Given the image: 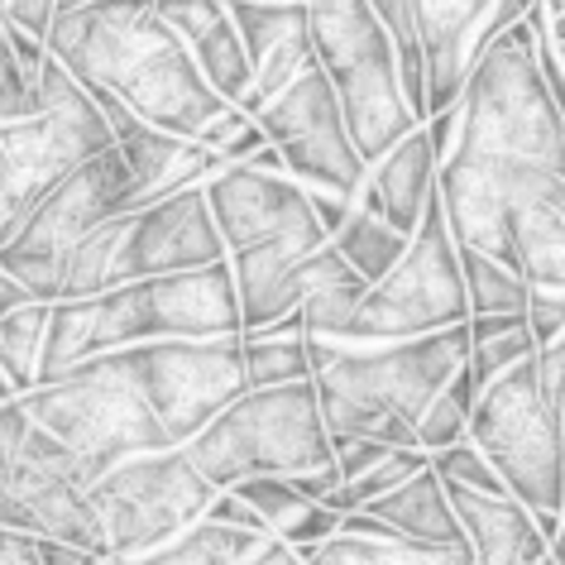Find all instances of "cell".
I'll return each instance as SVG.
<instances>
[{
	"label": "cell",
	"instance_id": "7a4b0ae2",
	"mask_svg": "<svg viewBox=\"0 0 565 565\" xmlns=\"http://www.w3.org/2000/svg\"><path fill=\"white\" fill-rule=\"evenodd\" d=\"M321 422L331 436L417 446V417L470 360V331L446 327L407 341H317L307 335Z\"/></svg>",
	"mask_w": 565,
	"mask_h": 565
},
{
	"label": "cell",
	"instance_id": "5bb4252c",
	"mask_svg": "<svg viewBox=\"0 0 565 565\" xmlns=\"http://www.w3.org/2000/svg\"><path fill=\"white\" fill-rule=\"evenodd\" d=\"M125 192H130V168H125L120 145L92 153L24 216V225L10 235V245H0V264L39 302H58V268L67 249L82 245L102 221L120 216Z\"/></svg>",
	"mask_w": 565,
	"mask_h": 565
},
{
	"label": "cell",
	"instance_id": "8fae6325",
	"mask_svg": "<svg viewBox=\"0 0 565 565\" xmlns=\"http://www.w3.org/2000/svg\"><path fill=\"white\" fill-rule=\"evenodd\" d=\"M0 527L58 536L110 556L102 513L92 508L73 450L24 413L20 393L0 403Z\"/></svg>",
	"mask_w": 565,
	"mask_h": 565
},
{
	"label": "cell",
	"instance_id": "5b68a950",
	"mask_svg": "<svg viewBox=\"0 0 565 565\" xmlns=\"http://www.w3.org/2000/svg\"><path fill=\"white\" fill-rule=\"evenodd\" d=\"M182 450L216 489H231L254 475L298 479L335 465L312 379L239 393L192 441H182Z\"/></svg>",
	"mask_w": 565,
	"mask_h": 565
},
{
	"label": "cell",
	"instance_id": "c3c4849f",
	"mask_svg": "<svg viewBox=\"0 0 565 565\" xmlns=\"http://www.w3.org/2000/svg\"><path fill=\"white\" fill-rule=\"evenodd\" d=\"M249 565H307V556L292 542H282V536H268V542L249 556Z\"/></svg>",
	"mask_w": 565,
	"mask_h": 565
},
{
	"label": "cell",
	"instance_id": "816d5d0a",
	"mask_svg": "<svg viewBox=\"0 0 565 565\" xmlns=\"http://www.w3.org/2000/svg\"><path fill=\"white\" fill-rule=\"evenodd\" d=\"M542 10H546L551 20H561L565 15V0H542Z\"/></svg>",
	"mask_w": 565,
	"mask_h": 565
},
{
	"label": "cell",
	"instance_id": "74e56055",
	"mask_svg": "<svg viewBox=\"0 0 565 565\" xmlns=\"http://www.w3.org/2000/svg\"><path fill=\"white\" fill-rule=\"evenodd\" d=\"M527 327L532 341L546 345L565 331V288H532L527 292Z\"/></svg>",
	"mask_w": 565,
	"mask_h": 565
},
{
	"label": "cell",
	"instance_id": "ac0fdd59",
	"mask_svg": "<svg viewBox=\"0 0 565 565\" xmlns=\"http://www.w3.org/2000/svg\"><path fill=\"white\" fill-rule=\"evenodd\" d=\"M206 202L225 239V254L239 245H254L264 235H278V231L321 225L312 202H307V188L292 173H282V168L225 163L206 178Z\"/></svg>",
	"mask_w": 565,
	"mask_h": 565
},
{
	"label": "cell",
	"instance_id": "44dd1931",
	"mask_svg": "<svg viewBox=\"0 0 565 565\" xmlns=\"http://www.w3.org/2000/svg\"><path fill=\"white\" fill-rule=\"evenodd\" d=\"M153 10L173 24L178 39L192 49L202 77L221 102L239 106L254 87L249 53L239 44V30L231 20V0H153Z\"/></svg>",
	"mask_w": 565,
	"mask_h": 565
},
{
	"label": "cell",
	"instance_id": "681fc988",
	"mask_svg": "<svg viewBox=\"0 0 565 565\" xmlns=\"http://www.w3.org/2000/svg\"><path fill=\"white\" fill-rule=\"evenodd\" d=\"M24 302H39V298H34L30 288H24V282H20L15 274H10L6 264H0V317L15 312V307H24Z\"/></svg>",
	"mask_w": 565,
	"mask_h": 565
},
{
	"label": "cell",
	"instance_id": "d590c367",
	"mask_svg": "<svg viewBox=\"0 0 565 565\" xmlns=\"http://www.w3.org/2000/svg\"><path fill=\"white\" fill-rule=\"evenodd\" d=\"M39 102H34V82L24 77V67L10 49L6 30H0V120H20V116H34Z\"/></svg>",
	"mask_w": 565,
	"mask_h": 565
},
{
	"label": "cell",
	"instance_id": "ab89813d",
	"mask_svg": "<svg viewBox=\"0 0 565 565\" xmlns=\"http://www.w3.org/2000/svg\"><path fill=\"white\" fill-rule=\"evenodd\" d=\"M53 15H58V0H6V24H15V30L34 34L49 44V30H53Z\"/></svg>",
	"mask_w": 565,
	"mask_h": 565
},
{
	"label": "cell",
	"instance_id": "7dc6e473",
	"mask_svg": "<svg viewBox=\"0 0 565 565\" xmlns=\"http://www.w3.org/2000/svg\"><path fill=\"white\" fill-rule=\"evenodd\" d=\"M245 120H249V116H245V110H239V106H225V110H221V116H216V120H211V125H206V130H202V135H196V139H202V145H206V149H221V145H225V139H231V135H235V130H239V125H245Z\"/></svg>",
	"mask_w": 565,
	"mask_h": 565
},
{
	"label": "cell",
	"instance_id": "9a60e30c",
	"mask_svg": "<svg viewBox=\"0 0 565 565\" xmlns=\"http://www.w3.org/2000/svg\"><path fill=\"white\" fill-rule=\"evenodd\" d=\"M125 370L149 398L168 441L182 446L206 427L221 407L249 393L245 379V335H173V341H145L120 350Z\"/></svg>",
	"mask_w": 565,
	"mask_h": 565
},
{
	"label": "cell",
	"instance_id": "7c38bea8",
	"mask_svg": "<svg viewBox=\"0 0 565 565\" xmlns=\"http://www.w3.org/2000/svg\"><path fill=\"white\" fill-rule=\"evenodd\" d=\"M470 321V298H465L460 249L450 235L441 196L427 202V216L407 239L403 259L374 278L355 302V317L345 327V341H407Z\"/></svg>",
	"mask_w": 565,
	"mask_h": 565
},
{
	"label": "cell",
	"instance_id": "6f0895ef",
	"mask_svg": "<svg viewBox=\"0 0 565 565\" xmlns=\"http://www.w3.org/2000/svg\"><path fill=\"white\" fill-rule=\"evenodd\" d=\"M0 15H6V0H0Z\"/></svg>",
	"mask_w": 565,
	"mask_h": 565
},
{
	"label": "cell",
	"instance_id": "f35d334b",
	"mask_svg": "<svg viewBox=\"0 0 565 565\" xmlns=\"http://www.w3.org/2000/svg\"><path fill=\"white\" fill-rule=\"evenodd\" d=\"M536 379H542V393H546V398L565 413V331L556 335V341L536 345Z\"/></svg>",
	"mask_w": 565,
	"mask_h": 565
},
{
	"label": "cell",
	"instance_id": "484cf974",
	"mask_svg": "<svg viewBox=\"0 0 565 565\" xmlns=\"http://www.w3.org/2000/svg\"><path fill=\"white\" fill-rule=\"evenodd\" d=\"M470 331V379L475 388H484L489 379H499L503 370H513L518 360H527L536 341H532V327L522 312H493V317H470L465 321Z\"/></svg>",
	"mask_w": 565,
	"mask_h": 565
},
{
	"label": "cell",
	"instance_id": "4316f807",
	"mask_svg": "<svg viewBox=\"0 0 565 565\" xmlns=\"http://www.w3.org/2000/svg\"><path fill=\"white\" fill-rule=\"evenodd\" d=\"M407 239H413V235L393 231L384 216H374L364 202H355V206H350V216L341 221V231L331 235V245L345 254V264L355 268L364 282H374V278H384L388 268L403 259Z\"/></svg>",
	"mask_w": 565,
	"mask_h": 565
},
{
	"label": "cell",
	"instance_id": "b9f144b4",
	"mask_svg": "<svg viewBox=\"0 0 565 565\" xmlns=\"http://www.w3.org/2000/svg\"><path fill=\"white\" fill-rule=\"evenodd\" d=\"M422 130H427V145L436 153V163H446L450 149H456V139H460V102L446 106V110H431V116L422 120Z\"/></svg>",
	"mask_w": 565,
	"mask_h": 565
},
{
	"label": "cell",
	"instance_id": "60d3db41",
	"mask_svg": "<svg viewBox=\"0 0 565 565\" xmlns=\"http://www.w3.org/2000/svg\"><path fill=\"white\" fill-rule=\"evenodd\" d=\"M335 527H341V513H335V508H327V503H307V513L292 522L282 542H292V546H312V542H321V536H331Z\"/></svg>",
	"mask_w": 565,
	"mask_h": 565
},
{
	"label": "cell",
	"instance_id": "f546056e",
	"mask_svg": "<svg viewBox=\"0 0 565 565\" xmlns=\"http://www.w3.org/2000/svg\"><path fill=\"white\" fill-rule=\"evenodd\" d=\"M239 335H245V379H249V388H274V384L312 379L307 335H268V331H239Z\"/></svg>",
	"mask_w": 565,
	"mask_h": 565
},
{
	"label": "cell",
	"instance_id": "e0dca14e",
	"mask_svg": "<svg viewBox=\"0 0 565 565\" xmlns=\"http://www.w3.org/2000/svg\"><path fill=\"white\" fill-rule=\"evenodd\" d=\"M225 259V239L216 231L206 202V182H192L182 192H168L149 206L120 211L110 221V264L106 288L130 278L182 274V268H206Z\"/></svg>",
	"mask_w": 565,
	"mask_h": 565
},
{
	"label": "cell",
	"instance_id": "3957f363",
	"mask_svg": "<svg viewBox=\"0 0 565 565\" xmlns=\"http://www.w3.org/2000/svg\"><path fill=\"white\" fill-rule=\"evenodd\" d=\"M239 331V298L231 264L182 268V274L130 278L92 298H63L49 312V335L39 350L34 384L67 374L73 364L102 355V350H125L145 341H202V335H235Z\"/></svg>",
	"mask_w": 565,
	"mask_h": 565
},
{
	"label": "cell",
	"instance_id": "4fadbf2b",
	"mask_svg": "<svg viewBox=\"0 0 565 565\" xmlns=\"http://www.w3.org/2000/svg\"><path fill=\"white\" fill-rule=\"evenodd\" d=\"M87 493L92 508L102 513L106 551L116 561H130L192 527L206 513V503L216 499V484L188 460L182 446H163L120 460Z\"/></svg>",
	"mask_w": 565,
	"mask_h": 565
},
{
	"label": "cell",
	"instance_id": "d6a6232c",
	"mask_svg": "<svg viewBox=\"0 0 565 565\" xmlns=\"http://www.w3.org/2000/svg\"><path fill=\"white\" fill-rule=\"evenodd\" d=\"M370 282H331V288L307 292L298 307L302 335H317V341H345V327L355 317V302L364 298Z\"/></svg>",
	"mask_w": 565,
	"mask_h": 565
},
{
	"label": "cell",
	"instance_id": "11a10c76",
	"mask_svg": "<svg viewBox=\"0 0 565 565\" xmlns=\"http://www.w3.org/2000/svg\"><path fill=\"white\" fill-rule=\"evenodd\" d=\"M551 39H565V15H561V20H551Z\"/></svg>",
	"mask_w": 565,
	"mask_h": 565
},
{
	"label": "cell",
	"instance_id": "52a82bcc",
	"mask_svg": "<svg viewBox=\"0 0 565 565\" xmlns=\"http://www.w3.org/2000/svg\"><path fill=\"white\" fill-rule=\"evenodd\" d=\"M302 6L317 67L341 96L350 139L364 163H379L407 130L422 125L403 96L398 49L370 0H302Z\"/></svg>",
	"mask_w": 565,
	"mask_h": 565
},
{
	"label": "cell",
	"instance_id": "cb8c5ba5",
	"mask_svg": "<svg viewBox=\"0 0 565 565\" xmlns=\"http://www.w3.org/2000/svg\"><path fill=\"white\" fill-rule=\"evenodd\" d=\"M364 508H370L374 518H384L388 527H398L403 536H417V542H446V546L465 542V527L446 499L441 475L431 470V460L422 465L417 475H407L398 489L379 493V499L364 503Z\"/></svg>",
	"mask_w": 565,
	"mask_h": 565
},
{
	"label": "cell",
	"instance_id": "ffe728a7",
	"mask_svg": "<svg viewBox=\"0 0 565 565\" xmlns=\"http://www.w3.org/2000/svg\"><path fill=\"white\" fill-rule=\"evenodd\" d=\"M116 145L125 153V168H130V192H125V211L149 206L168 192H182L192 182H206L216 168H225V159L216 149H206L202 139L159 130V125L130 120L116 135Z\"/></svg>",
	"mask_w": 565,
	"mask_h": 565
},
{
	"label": "cell",
	"instance_id": "1f68e13d",
	"mask_svg": "<svg viewBox=\"0 0 565 565\" xmlns=\"http://www.w3.org/2000/svg\"><path fill=\"white\" fill-rule=\"evenodd\" d=\"M231 493H239V499H245L254 513L264 518V527L274 536H288V527L307 513V503H312V499H302L298 484H292V479H282V475L239 479V484H231Z\"/></svg>",
	"mask_w": 565,
	"mask_h": 565
},
{
	"label": "cell",
	"instance_id": "e575fe53",
	"mask_svg": "<svg viewBox=\"0 0 565 565\" xmlns=\"http://www.w3.org/2000/svg\"><path fill=\"white\" fill-rule=\"evenodd\" d=\"M465 427H470V403L456 398V393H450V384H446V388L427 403V413L417 417V446L427 450V456H436V450L465 441V436H470Z\"/></svg>",
	"mask_w": 565,
	"mask_h": 565
},
{
	"label": "cell",
	"instance_id": "f1b7e54d",
	"mask_svg": "<svg viewBox=\"0 0 565 565\" xmlns=\"http://www.w3.org/2000/svg\"><path fill=\"white\" fill-rule=\"evenodd\" d=\"M49 312L53 302H24L0 317V370L15 384V393L34 388L39 350H44V335H49Z\"/></svg>",
	"mask_w": 565,
	"mask_h": 565
},
{
	"label": "cell",
	"instance_id": "91938a15",
	"mask_svg": "<svg viewBox=\"0 0 565 565\" xmlns=\"http://www.w3.org/2000/svg\"><path fill=\"white\" fill-rule=\"evenodd\" d=\"M561 116H565V110H561Z\"/></svg>",
	"mask_w": 565,
	"mask_h": 565
},
{
	"label": "cell",
	"instance_id": "f6af8a7d",
	"mask_svg": "<svg viewBox=\"0 0 565 565\" xmlns=\"http://www.w3.org/2000/svg\"><path fill=\"white\" fill-rule=\"evenodd\" d=\"M39 561L44 565H102L106 556H96L87 546H73V542H58V536H39Z\"/></svg>",
	"mask_w": 565,
	"mask_h": 565
},
{
	"label": "cell",
	"instance_id": "ba28073f",
	"mask_svg": "<svg viewBox=\"0 0 565 565\" xmlns=\"http://www.w3.org/2000/svg\"><path fill=\"white\" fill-rule=\"evenodd\" d=\"M39 110L0 120V245L24 225V216L92 153L116 145L106 116L82 92V82L49 53L34 87Z\"/></svg>",
	"mask_w": 565,
	"mask_h": 565
},
{
	"label": "cell",
	"instance_id": "9c48e42d",
	"mask_svg": "<svg viewBox=\"0 0 565 565\" xmlns=\"http://www.w3.org/2000/svg\"><path fill=\"white\" fill-rule=\"evenodd\" d=\"M398 49L403 96L417 120L460 102L470 63L536 0H370Z\"/></svg>",
	"mask_w": 565,
	"mask_h": 565
},
{
	"label": "cell",
	"instance_id": "30bf717a",
	"mask_svg": "<svg viewBox=\"0 0 565 565\" xmlns=\"http://www.w3.org/2000/svg\"><path fill=\"white\" fill-rule=\"evenodd\" d=\"M470 441L503 475L508 493L532 513H561L565 503V413L542 393L536 350L489 379L470 407Z\"/></svg>",
	"mask_w": 565,
	"mask_h": 565
},
{
	"label": "cell",
	"instance_id": "6da1fadb",
	"mask_svg": "<svg viewBox=\"0 0 565 565\" xmlns=\"http://www.w3.org/2000/svg\"><path fill=\"white\" fill-rule=\"evenodd\" d=\"M49 53L82 82L106 92L145 125L196 139L231 102L202 77L192 49L178 39L153 0H92L53 15Z\"/></svg>",
	"mask_w": 565,
	"mask_h": 565
},
{
	"label": "cell",
	"instance_id": "db71d44e",
	"mask_svg": "<svg viewBox=\"0 0 565 565\" xmlns=\"http://www.w3.org/2000/svg\"><path fill=\"white\" fill-rule=\"evenodd\" d=\"M82 6H92V0H58V15L63 10H82Z\"/></svg>",
	"mask_w": 565,
	"mask_h": 565
},
{
	"label": "cell",
	"instance_id": "9f6ffc18",
	"mask_svg": "<svg viewBox=\"0 0 565 565\" xmlns=\"http://www.w3.org/2000/svg\"><path fill=\"white\" fill-rule=\"evenodd\" d=\"M556 58H561V67H565V39H556Z\"/></svg>",
	"mask_w": 565,
	"mask_h": 565
},
{
	"label": "cell",
	"instance_id": "836d02e7",
	"mask_svg": "<svg viewBox=\"0 0 565 565\" xmlns=\"http://www.w3.org/2000/svg\"><path fill=\"white\" fill-rule=\"evenodd\" d=\"M427 460H431V470L441 475V484H465V489H479V493H508L503 475L493 470L489 456L470 441V436L456 446H446V450H436Z\"/></svg>",
	"mask_w": 565,
	"mask_h": 565
},
{
	"label": "cell",
	"instance_id": "d4e9b609",
	"mask_svg": "<svg viewBox=\"0 0 565 565\" xmlns=\"http://www.w3.org/2000/svg\"><path fill=\"white\" fill-rule=\"evenodd\" d=\"M307 565H475L470 542H417V536H370V532H341L321 536L312 546H298Z\"/></svg>",
	"mask_w": 565,
	"mask_h": 565
},
{
	"label": "cell",
	"instance_id": "4dcf8cb0",
	"mask_svg": "<svg viewBox=\"0 0 565 565\" xmlns=\"http://www.w3.org/2000/svg\"><path fill=\"white\" fill-rule=\"evenodd\" d=\"M422 465H427V450L422 446H398L388 460H379V465H370L364 475H355V479H345V484H335L327 499V508H335V513H355V508H364V503H374L379 493H388V489H398L407 475H417Z\"/></svg>",
	"mask_w": 565,
	"mask_h": 565
},
{
	"label": "cell",
	"instance_id": "d6986e66",
	"mask_svg": "<svg viewBox=\"0 0 565 565\" xmlns=\"http://www.w3.org/2000/svg\"><path fill=\"white\" fill-rule=\"evenodd\" d=\"M231 20L254 73V87L239 110L259 116L264 102H274L307 63H317L312 34H307V6L302 0H231Z\"/></svg>",
	"mask_w": 565,
	"mask_h": 565
},
{
	"label": "cell",
	"instance_id": "680465c9",
	"mask_svg": "<svg viewBox=\"0 0 565 565\" xmlns=\"http://www.w3.org/2000/svg\"><path fill=\"white\" fill-rule=\"evenodd\" d=\"M561 518H565V503H561Z\"/></svg>",
	"mask_w": 565,
	"mask_h": 565
},
{
	"label": "cell",
	"instance_id": "603a6c76",
	"mask_svg": "<svg viewBox=\"0 0 565 565\" xmlns=\"http://www.w3.org/2000/svg\"><path fill=\"white\" fill-rule=\"evenodd\" d=\"M436 153L427 145V130H407L398 145H393L384 159L370 163V178H364V188L355 202H364L374 211V216H384L393 231L413 235L422 216H427V202L436 196Z\"/></svg>",
	"mask_w": 565,
	"mask_h": 565
},
{
	"label": "cell",
	"instance_id": "8d00e7d4",
	"mask_svg": "<svg viewBox=\"0 0 565 565\" xmlns=\"http://www.w3.org/2000/svg\"><path fill=\"white\" fill-rule=\"evenodd\" d=\"M393 450H398V446H384V441H374V436H331V460H335L341 484H345V479H355V475H364L370 465L388 460Z\"/></svg>",
	"mask_w": 565,
	"mask_h": 565
},
{
	"label": "cell",
	"instance_id": "2e32d148",
	"mask_svg": "<svg viewBox=\"0 0 565 565\" xmlns=\"http://www.w3.org/2000/svg\"><path fill=\"white\" fill-rule=\"evenodd\" d=\"M254 120H259L268 145L282 153V168L302 188L360 196L364 178H370V163L360 159L350 125H345V110H341V96H335V87L317 63H307L274 102H264V110Z\"/></svg>",
	"mask_w": 565,
	"mask_h": 565
},
{
	"label": "cell",
	"instance_id": "7bdbcfd3",
	"mask_svg": "<svg viewBox=\"0 0 565 565\" xmlns=\"http://www.w3.org/2000/svg\"><path fill=\"white\" fill-rule=\"evenodd\" d=\"M307 202H312L321 231L335 235L341 231V221L350 216V206H355V196H341V192H327V188H307Z\"/></svg>",
	"mask_w": 565,
	"mask_h": 565
},
{
	"label": "cell",
	"instance_id": "f907efd6",
	"mask_svg": "<svg viewBox=\"0 0 565 565\" xmlns=\"http://www.w3.org/2000/svg\"><path fill=\"white\" fill-rule=\"evenodd\" d=\"M551 556H556V565H565V522L556 527V536H551Z\"/></svg>",
	"mask_w": 565,
	"mask_h": 565
},
{
	"label": "cell",
	"instance_id": "8992f818",
	"mask_svg": "<svg viewBox=\"0 0 565 565\" xmlns=\"http://www.w3.org/2000/svg\"><path fill=\"white\" fill-rule=\"evenodd\" d=\"M20 403L39 427L73 450L87 489L120 460L173 446L149 398L125 370L120 350H102L49 384H34L30 393H20Z\"/></svg>",
	"mask_w": 565,
	"mask_h": 565
},
{
	"label": "cell",
	"instance_id": "f5cc1de1",
	"mask_svg": "<svg viewBox=\"0 0 565 565\" xmlns=\"http://www.w3.org/2000/svg\"><path fill=\"white\" fill-rule=\"evenodd\" d=\"M6 398H15V384H10L6 370H0V403H6Z\"/></svg>",
	"mask_w": 565,
	"mask_h": 565
},
{
	"label": "cell",
	"instance_id": "ee69618b",
	"mask_svg": "<svg viewBox=\"0 0 565 565\" xmlns=\"http://www.w3.org/2000/svg\"><path fill=\"white\" fill-rule=\"evenodd\" d=\"M0 565H44L39 561V532L0 527Z\"/></svg>",
	"mask_w": 565,
	"mask_h": 565
},
{
	"label": "cell",
	"instance_id": "83f0119b",
	"mask_svg": "<svg viewBox=\"0 0 565 565\" xmlns=\"http://www.w3.org/2000/svg\"><path fill=\"white\" fill-rule=\"evenodd\" d=\"M456 249H460V274H465L470 317H493V312H522L527 317L532 282H522L508 264H499L493 254L475 249V245H465V239H456Z\"/></svg>",
	"mask_w": 565,
	"mask_h": 565
},
{
	"label": "cell",
	"instance_id": "7402d4cb",
	"mask_svg": "<svg viewBox=\"0 0 565 565\" xmlns=\"http://www.w3.org/2000/svg\"><path fill=\"white\" fill-rule=\"evenodd\" d=\"M446 499L456 508L475 565H536L551 542L536 527V513L518 503L513 493H479L465 484H446Z\"/></svg>",
	"mask_w": 565,
	"mask_h": 565
},
{
	"label": "cell",
	"instance_id": "277c9868",
	"mask_svg": "<svg viewBox=\"0 0 565 565\" xmlns=\"http://www.w3.org/2000/svg\"><path fill=\"white\" fill-rule=\"evenodd\" d=\"M450 153L527 159L565 178V116L536 63V30L527 15L470 63L460 87V139Z\"/></svg>",
	"mask_w": 565,
	"mask_h": 565
},
{
	"label": "cell",
	"instance_id": "bcb514c9",
	"mask_svg": "<svg viewBox=\"0 0 565 565\" xmlns=\"http://www.w3.org/2000/svg\"><path fill=\"white\" fill-rule=\"evenodd\" d=\"M264 145H268V139H264V130H259V120H254V116H249V120H245V125H239V130H235L231 139H225V145H221L216 153H221V159H225V163H245V159H249V153H254V149H264Z\"/></svg>",
	"mask_w": 565,
	"mask_h": 565
}]
</instances>
